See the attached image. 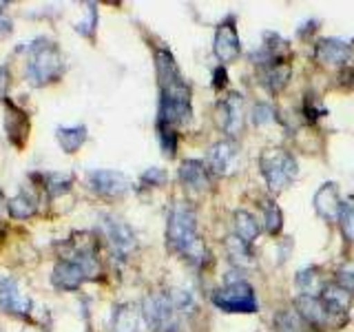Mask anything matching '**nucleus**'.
Wrapping results in <instances>:
<instances>
[{
    "label": "nucleus",
    "mask_w": 354,
    "mask_h": 332,
    "mask_svg": "<svg viewBox=\"0 0 354 332\" xmlns=\"http://www.w3.org/2000/svg\"><path fill=\"white\" fill-rule=\"evenodd\" d=\"M155 66L162 86L160 100V127H180L191 120V86L182 77L177 62L166 49H158L155 53Z\"/></svg>",
    "instance_id": "obj_1"
},
{
    "label": "nucleus",
    "mask_w": 354,
    "mask_h": 332,
    "mask_svg": "<svg viewBox=\"0 0 354 332\" xmlns=\"http://www.w3.org/2000/svg\"><path fill=\"white\" fill-rule=\"evenodd\" d=\"M169 246L177 250L195 266H204L208 259V250L197 232V213L188 202H177L169 215V228H166Z\"/></svg>",
    "instance_id": "obj_2"
},
{
    "label": "nucleus",
    "mask_w": 354,
    "mask_h": 332,
    "mask_svg": "<svg viewBox=\"0 0 354 332\" xmlns=\"http://www.w3.org/2000/svg\"><path fill=\"white\" fill-rule=\"evenodd\" d=\"M142 315L147 326L155 332H180L182 313L173 304L171 295L166 293L149 295L142 304Z\"/></svg>",
    "instance_id": "obj_3"
},
{
    "label": "nucleus",
    "mask_w": 354,
    "mask_h": 332,
    "mask_svg": "<svg viewBox=\"0 0 354 332\" xmlns=\"http://www.w3.org/2000/svg\"><path fill=\"white\" fill-rule=\"evenodd\" d=\"M261 173L266 177L270 191L279 193L295 180L297 175V162L288 151L283 149H266L259 158Z\"/></svg>",
    "instance_id": "obj_4"
},
{
    "label": "nucleus",
    "mask_w": 354,
    "mask_h": 332,
    "mask_svg": "<svg viewBox=\"0 0 354 332\" xmlns=\"http://www.w3.org/2000/svg\"><path fill=\"white\" fill-rule=\"evenodd\" d=\"M62 73V58L55 44H38L31 49V58L27 62V77L31 84L42 86L47 82H53Z\"/></svg>",
    "instance_id": "obj_5"
},
{
    "label": "nucleus",
    "mask_w": 354,
    "mask_h": 332,
    "mask_svg": "<svg viewBox=\"0 0 354 332\" xmlns=\"http://www.w3.org/2000/svg\"><path fill=\"white\" fill-rule=\"evenodd\" d=\"M213 304L224 313H257V299L252 286L243 279L228 277L226 286L213 293Z\"/></svg>",
    "instance_id": "obj_6"
},
{
    "label": "nucleus",
    "mask_w": 354,
    "mask_h": 332,
    "mask_svg": "<svg viewBox=\"0 0 354 332\" xmlns=\"http://www.w3.org/2000/svg\"><path fill=\"white\" fill-rule=\"evenodd\" d=\"M88 186L102 197H120L129 191V177L120 171H93L86 177Z\"/></svg>",
    "instance_id": "obj_7"
},
{
    "label": "nucleus",
    "mask_w": 354,
    "mask_h": 332,
    "mask_svg": "<svg viewBox=\"0 0 354 332\" xmlns=\"http://www.w3.org/2000/svg\"><path fill=\"white\" fill-rule=\"evenodd\" d=\"M217 124L228 136H237L243 127V98L230 93L217 104Z\"/></svg>",
    "instance_id": "obj_8"
},
{
    "label": "nucleus",
    "mask_w": 354,
    "mask_h": 332,
    "mask_svg": "<svg viewBox=\"0 0 354 332\" xmlns=\"http://www.w3.org/2000/svg\"><path fill=\"white\" fill-rule=\"evenodd\" d=\"M295 308H297V315L304 321H308V326H315V328H326V326H330L332 317H341V315L332 313L321 297L301 295V297H297Z\"/></svg>",
    "instance_id": "obj_9"
},
{
    "label": "nucleus",
    "mask_w": 354,
    "mask_h": 332,
    "mask_svg": "<svg viewBox=\"0 0 354 332\" xmlns=\"http://www.w3.org/2000/svg\"><path fill=\"white\" fill-rule=\"evenodd\" d=\"M235 160H237V144L232 140H219L217 144L210 147L206 166L213 175L226 177L235 169Z\"/></svg>",
    "instance_id": "obj_10"
},
{
    "label": "nucleus",
    "mask_w": 354,
    "mask_h": 332,
    "mask_svg": "<svg viewBox=\"0 0 354 332\" xmlns=\"http://www.w3.org/2000/svg\"><path fill=\"white\" fill-rule=\"evenodd\" d=\"M215 55L221 62H230L239 55V36L235 29V22L224 20L215 31Z\"/></svg>",
    "instance_id": "obj_11"
},
{
    "label": "nucleus",
    "mask_w": 354,
    "mask_h": 332,
    "mask_svg": "<svg viewBox=\"0 0 354 332\" xmlns=\"http://www.w3.org/2000/svg\"><path fill=\"white\" fill-rule=\"evenodd\" d=\"M102 226H104V235L111 243V248L118 255H129L136 248V235H133V230L124 221H120L115 217H104Z\"/></svg>",
    "instance_id": "obj_12"
},
{
    "label": "nucleus",
    "mask_w": 354,
    "mask_h": 332,
    "mask_svg": "<svg viewBox=\"0 0 354 332\" xmlns=\"http://www.w3.org/2000/svg\"><path fill=\"white\" fill-rule=\"evenodd\" d=\"M0 308H5L11 315H29L31 302L29 297L22 295L20 286L14 279H7V277H0Z\"/></svg>",
    "instance_id": "obj_13"
},
{
    "label": "nucleus",
    "mask_w": 354,
    "mask_h": 332,
    "mask_svg": "<svg viewBox=\"0 0 354 332\" xmlns=\"http://www.w3.org/2000/svg\"><path fill=\"white\" fill-rule=\"evenodd\" d=\"M341 195H339V188L335 184H324L317 191L315 195V208L317 213L328 219V221H339V215H341Z\"/></svg>",
    "instance_id": "obj_14"
},
{
    "label": "nucleus",
    "mask_w": 354,
    "mask_h": 332,
    "mask_svg": "<svg viewBox=\"0 0 354 332\" xmlns=\"http://www.w3.org/2000/svg\"><path fill=\"white\" fill-rule=\"evenodd\" d=\"M180 180L184 186H188L191 191L204 193L210 186V171L204 162L199 160H184L180 166Z\"/></svg>",
    "instance_id": "obj_15"
},
{
    "label": "nucleus",
    "mask_w": 354,
    "mask_h": 332,
    "mask_svg": "<svg viewBox=\"0 0 354 332\" xmlns=\"http://www.w3.org/2000/svg\"><path fill=\"white\" fill-rule=\"evenodd\" d=\"M84 279H86L84 270L75 261H69V259H62L53 268V275H51V284L55 288H60V290H77Z\"/></svg>",
    "instance_id": "obj_16"
},
{
    "label": "nucleus",
    "mask_w": 354,
    "mask_h": 332,
    "mask_svg": "<svg viewBox=\"0 0 354 332\" xmlns=\"http://www.w3.org/2000/svg\"><path fill=\"white\" fill-rule=\"evenodd\" d=\"M257 75H259V82L263 84L266 91L277 93L288 84V80H290V64H288L286 60L263 64V66H259Z\"/></svg>",
    "instance_id": "obj_17"
},
{
    "label": "nucleus",
    "mask_w": 354,
    "mask_h": 332,
    "mask_svg": "<svg viewBox=\"0 0 354 332\" xmlns=\"http://www.w3.org/2000/svg\"><path fill=\"white\" fill-rule=\"evenodd\" d=\"M317 60L321 64H343L350 60L352 55V47L348 42L337 40V38H326L317 44Z\"/></svg>",
    "instance_id": "obj_18"
},
{
    "label": "nucleus",
    "mask_w": 354,
    "mask_h": 332,
    "mask_svg": "<svg viewBox=\"0 0 354 332\" xmlns=\"http://www.w3.org/2000/svg\"><path fill=\"white\" fill-rule=\"evenodd\" d=\"M321 299H324V304L335 315H343V313H348V308L352 304V293L348 288H343L341 284H328L324 288V293H321Z\"/></svg>",
    "instance_id": "obj_19"
},
{
    "label": "nucleus",
    "mask_w": 354,
    "mask_h": 332,
    "mask_svg": "<svg viewBox=\"0 0 354 332\" xmlns=\"http://www.w3.org/2000/svg\"><path fill=\"white\" fill-rule=\"evenodd\" d=\"M232 224H235V235L241 241H246L248 246L259 237V232H261V226H259L257 217L246 213V210H237V213L232 215Z\"/></svg>",
    "instance_id": "obj_20"
},
{
    "label": "nucleus",
    "mask_w": 354,
    "mask_h": 332,
    "mask_svg": "<svg viewBox=\"0 0 354 332\" xmlns=\"http://www.w3.org/2000/svg\"><path fill=\"white\" fill-rule=\"evenodd\" d=\"M140 321H144L142 310H138L136 306H120L113 317V328L115 332H136Z\"/></svg>",
    "instance_id": "obj_21"
},
{
    "label": "nucleus",
    "mask_w": 354,
    "mask_h": 332,
    "mask_svg": "<svg viewBox=\"0 0 354 332\" xmlns=\"http://www.w3.org/2000/svg\"><path fill=\"white\" fill-rule=\"evenodd\" d=\"M55 138H58L64 153H75L86 142V129L84 127H60L55 131Z\"/></svg>",
    "instance_id": "obj_22"
},
{
    "label": "nucleus",
    "mask_w": 354,
    "mask_h": 332,
    "mask_svg": "<svg viewBox=\"0 0 354 332\" xmlns=\"http://www.w3.org/2000/svg\"><path fill=\"white\" fill-rule=\"evenodd\" d=\"M297 286L301 295H308V297H321L324 293V279H321V275L317 268H306L297 275Z\"/></svg>",
    "instance_id": "obj_23"
},
{
    "label": "nucleus",
    "mask_w": 354,
    "mask_h": 332,
    "mask_svg": "<svg viewBox=\"0 0 354 332\" xmlns=\"http://www.w3.org/2000/svg\"><path fill=\"white\" fill-rule=\"evenodd\" d=\"M226 250H228V257L235 266H250L252 264V252L250 246L246 241H241L237 235H230L226 239Z\"/></svg>",
    "instance_id": "obj_24"
},
{
    "label": "nucleus",
    "mask_w": 354,
    "mask_h": 332,
    "mask_svg": "<svg viewBox=\"0 0 354 332\" xmlns=\"http://www.w3.org/2000/svg\"><path fill=\"white\" fill-rule=\"evenodd\" d=\"M261 208H263L266 230L272 232V235H277V232H279L281 226H283V215H281L279 206H277L274 199H263V202H261Z\"/></svg>",
    "instance_id": "obj_25"
},
{
    "label": "nucleus",
    "mask_w": 354,
    "mask_h": 332,
    "mask_svg": "<svg viewBox=\"0 0 354 332\" xmlns=\"http://www.w3.org/2000/svg\"><path fill=\"white\" fill-rule=\"evenodd\" d=\"M9 213H11V217H18V219L31 217L36 213V202H33L27 193H20L9 202Z\"/></svg>",
    "instance_id": "obj_26"
},
{
    "label": "nucleus",
    "mask_w": 354,
    "mask_h": 332,
    "mask_svg": "<svg viewBox=\"0 0 354 332\" xmlns=\"http://www.w3.org/2000/svg\"><path fill=\"white\" fill-rule=\"evenodd\" d=\"M274 328L277 332H301V321L295 310H279L274 315Z\"/></svg>",
    "instance_id": "obj_27"
},
{
    "label": "nucleus",
    "mask_w": 354,
    "mask_h": 332,
    "mask_svg": "<svg viewBox=\"0 0 354 332\" xmlns=\"http://www.w3.org/2000/svg\"><path fill=\"white\" fill-rule=\"evenodd\" d=\"M44 186H47V191L51 195H60L64 191H69V186L73 182V177L71 175H66V173H47L44 175Z\"/></svg>",
    "instance_id": "obj_28"
},
{
    "label": "nucleus",
    "mask_w": 354,
    "mask_h": 332,
    "mask_svg": "<svg viewBox=\"0 0 354 332\" xmlns=\"http://www.w3.org/2000/svg\"><path fill=\"white\" fill-rule=\"evenodd\" d=\"M339 226L343 235L354 241V202H343L341 215H339Z\"/></svg>",
    "instance_id": "obj_29"
},
{
    "label": "nucleus",
    "mask_w": 354,
    "mask_h": 332,
    "mask_svg": "<svg viewBox=\"0 0 354 332\" xmlns=\"http://www.w3.org/2000/svg\"><path fill=\"white\" fill-rule=\"evenodd\" d=\"M270 120H274V109L268 102H257L252 107V122L254 124H268Z\"/></svg>",
    "instance_id": "obj_30"
},
{
    "label": "nucleus",
    "mask_w": 354,
    "mask_h": 332,
    "mask_svg": "<svg viewBox=\"0 0 354 332\" xmlns=\"http://www.w3.org/2000/svg\"><path fill=\"white\" fill-rule=\"evenodd\" d=\"M160 142H162V149L173 155L175 149H177V136H175V131L169 129V127H160Z\"/></svg>",
    "instance_id": "obj_31"
},
{
    "label": "nucleus",
    "mask_w": 354,
    "mask_h": 332,
    "mask_svg": "<svg viewBox=\"0 0 354 332\" xmlns=\"http://www.w3.org/2000/svg\"><path fill=\"white\" fill-rule=\"evenodd\" d=\"M337 277H339V284L343 288H348V290L352 293L354 290V261L341 266V268L337 270Z\"/></svg>",
    "instance_id": "obj_32"
},
{
    "label": "nucleus",
    "mask_w": 354,
    "mask_h": 332,
    "mask_svg": "<svg viewBox=\"0 0 354 332\" xmlns=\"http://www.w3.org/2000/svg\"><path fill=\"white\" fill-rule=\"evenodd\" d=\"M142 182L147 186H160L166 182V171L162 169H149L147 173L142 175Z\"/></svg>",
    "instance_id": "obj_33"
},
{
    "label": "nucleus",
    "mask_w": 354,
    "mask_h": 332,
    "mask_svg": "<svg viewBox=\"0 0 354 332\" xmlns=\"http://www.w3.org/2000/svg\"><path fill=\"white\" fill-rule=\"evenodd\" d=\"M9 31H11V22L5 16H0V36H7Z\"/></svg>",
    "instance_id": "obj_34"
},
{
    "label": "nucleus",
    "mask_w": 354,
    "mask_h": 332,
    "mask_svg": "<svg viewBox=\"0 0 354 332\" xmlns=\"http://www.w3.org/2000/svg\"><path fill=\"white\" fill-rule=\"evenodd\" d=\"M5 86H7V73L5 69H0V95L5 93Z\"/></svg>",
    "instance_id": "obj_35"
},
{
    "label": "nucleus",
    "mask_w": 354,
    "mask_h": 332,
    "mask_svg": "<svg viewBox=\"0 0 354 332\" xmlns=\"http://www.w3.org/2000/svg\"><path fill=\"white\" fill-rule=\"evenodd\" d=\"M306 332H321V328H315V326H308Z\"/></svg>",
    "instance_id": "obj_36"
}]
</instances>
